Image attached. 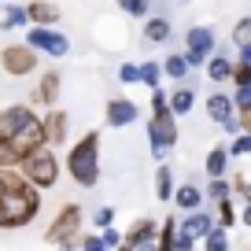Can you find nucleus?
I'll list each match as a JSON object with an SVG mask.
<instances>
[{
	"label": "nucleus",
	"instance_id": "obj_1",
	"mask_svg": "<svg viewBox=\"0 0 251 251\" xmlns=\"http://www.w3.org/2000/svg\"><path fill=\"white\" fill-rule=\"evenodd\" d=\"M41 214V188L30 185L23 177V170H15L8 192L0 200V229H23Z\"/></svg>",
	"mask_w": 251,
	"mask_h": 251
},
{
	"label": "nucleus",
	"instance_id": "obj_2",
	"mask_svg": "<svg viewBox=\"0 0 251 251\" xmlns=\"http://www.w3.org/2000/svg\"><path fill=\"white\" fill-rule=\"evenodd\" d=\"M0 133L11 137L26 155L48 144L45 141V122H41V115L30 107V103H11V107L0 111Z\"/></svg>",
	"mask_w": 251,
	"mask_h": 251
},
{
	"label": "nucleus",
	"instance_id": "obj_3",
	"mask_svg": "<svg viewBox=\"0 0 251 251\" xmlns=\"http://www.w3.org/2000/svg\"><path fill=\"white\" fill-rule=\"evenodd\" d=\"M67 174L81 188H93L100 181V133L96 129H89L85 137H78L71 144V151H67Z\"/></svg>",
	"mask_w": 251,
	"mask_h": 251
},
{
	"label": "nucleus",
	"instance_id": "obj_4",
	"mask_svg": "<svg viewBox=\"0 0 251 251\" xmlns=\"http://www.w3.org/2000/svg\"><path fill=\"white\" fill-rule=\"evenodd\" d=\"M23 177L30 181V185H37L41 192L45 188H55L59 185V174H63V163H59V155H55V148H37V151H30V155L23 159Z\"/></svg>",
	"mask_w": 251,
	"mask_h": 251
},
{
	"label": "nucleus",
	"instance_id": "obj_5",
	"mask_svg": "<svg viewBox=\"0 0 251 251\" xmlns=\"http://www.w3.org/2000/svg\"><path fill=\"white\" fill-rule=\"evenodd\" d=\"M81 226H85V214H81V207H78V203H67L63 211H55L52 222H48L45 240L67 251V248H74V244H81Z\"/></svg>",
	"mask_w": 251,
	"mask_h": 251
},
{
	"label": "nucleus",
	"instance_id": "obj_6",
	"mask_svg": "<svg viewBox=\"0 0 251 251\" xmlns=\"http://www.w3.org/2000/svg\"><path fill=\"white\" fill-rule=\"evenodd\" d=\"M144 133H148V148L155 159H166L177 144V115L174 111H155V115L144 122Z\"/></svg>",
	"mask_w": 251,
	"mask_h": 251
},
{
	"label": "nucleus",
	"instance_id": "obj_7",
	"mask_svg": "<svg viewBox=\"0 0 251 251\" xmlns=\"http://www.w3.org/2000/svg\"><path fill=\"white\" fill-rule=\"evenodd\" d=\"M214 52H218V41H214L211 26H192V30L185 33V59H188L192 71H196V67H207V63L214 59Z\"/></svg>",
	"mask_w": 251,
	"mask_h": 251
},
{
	"label": "nucleus",
	"instance_id": "obj_8",
	"mask_svg": "<svg viewBox=\"0 0 251 251\" xmlns=\"http://www.w3.org/2000/svg\"><path fill=\"white\" fill-rule=\"evenodd\" d=\"M37 48H30L23 41V45H4L0 48V67H4V74H11V78H26V74L37 71Z\"/></svg>",
	"mask_w": 251,
	"mask_h": 251
},
{
	"label": "nucleus",
	"instance_id": "obj_9",
	"mask_svg": "<svg viewBox=\"0 0 251 251\" xmlns=\"http://www.w3.org/2000/svg\"><path fill=\"white\" fill-rule=\"evenodd\" d=\"M26 45L37 48V52L48 55V59H63V55L71 52L67 33H55V26H30V30H26Z\"/></svg>",
	"mask_w": 251,
	"mask_h": 251
},
{
	"label": "nucleus",
	"instance_id": "obj_10",
	"mask_svg": "<svg viewBox=\"0 0 251 251\" xmlns=\"http://www.w3.org/2000/svg\"><path fill=\"white\" fill-rule=\"evenodd\" d=\"M118 251H159V226L151 218H137L129 233L122 236Z\"/></svg>",
	"mask_w": 251,
	"mask_h": 251
},
{
	"label": "nucleus",
	"instance_id": "obj_11",
	"mask_svg": "<svg viewBox=\"0 0 251 251\" xmlns=\"http://www.w3.org/2000/svg\"><path fill=\"white\" fill-rule=\"evenodd\" d=\"M41 122H45L48 148H63V144H67V133H71V115L63 107H48L45 115H41Z\"/></svg>",
	"mask_w": 251,
	"mask_h": 251
},
{
	"label": "nucleus",
	"instance_id": "obj_12",
	"mask_svg": "<svg viewBox=\"0 0 251 251\" xmlns=\"http://www.w3.org/2000/svg\"><path fill=\"white\" fill-rule=\"evenodd\" d=\"M137 115H141V107H137L129 96H111L107 100V126H115V129L137 122Z\"/></svg>",
	"mask_w": 251,
	"mask_h": 251
},
{
	"label": "nucleus",
	"instance_id": "obj_13",
	"mask_svg": "<svg viewBox=\"0 0 251 251\" xmlns=\"http://www.w3.org/2000/svg\"><path fill=\"white\" fill-rule=\"evenodd\" d=\"M59 85H63V78H59V71H45L37 78V89H33V103H41V107H55V100H59Z\"/></svg>",
	"mask_w": 251,
	"mask_h": 251
},
{
	"label": "nucleus",
	"instance_id": "obj_14",
	"mask_svg": "<svg viewBox=\"0 0 251 251\" xmlns=\"http://www.w3.org/2000/svg\"><path fill=\"white\" fill-rule=\"evenodd\" d=\"M233 115H236V103H233L229 93H211V96H207V118H211V122L226 126Z\"/></svg>",
	"mask_w": 251,
	"mask_h": 251
},
{
	"label": "nucleus",
	"instance_id": "obj_15",
	"mask_svg": "<svg viewBox=\"0 0 251 251\" xmlns=\"http://www.w3.org/2000/svg\"><path fill=\"white\" fill-rule=\"evenodd\" d=\"M26 11H30L33 26H55L59 23V8L48 4V0H26Z\"/></svg>",
	"mask_w": 251,
	"mask_h": 251
},
{
	"label": "nucleus",
	"instance_id": "obj_16",
	"mask_svg": "<svg viewBox=\"0 0 251 251\" xmlns=\"http://www.w3.org/2000/svg\"><path fill=\"white\" fill-rule=\"evenodd\" d=\"M214 226H218V222H214V218H211V214H207V211H192V214H188L185 222H181V233L196 236V240H203V236L211 233Z\"/></svg>",
	"mask_w": 251,
	"mask_h": 251
},
{
	"label": "nucleus",
	"instance_id": "obj_17",
	"mask_svg": "<svg viewBox=\"0 0 251 251\" xmlns=\"http://www.w3.org/2000/svg\"><path fill=\"white\" fill-rule=\"evenodd\" d=\"M229 148L226 144H214L211 151H207V159H203V170H207V177H226V170H229Z\"/></svg>",
	"mask_w": 251,
	"mask_h": 251
},
{
	"label": "nucleus",
	"instance_id": "obj_18",
	"mask_svg": "<svg viewBox=\"0 0 251 251\" xmlns=\"http://www.w3.org/2000/svg\"><path fill=\"white\" fill-rule=\"evenodd\" d=\"M23 159H26V151L19 148L11 137L0 133V170H19V166H23Z\"/></svg>",
	"mask_w": 251,
	"mask_h": 251
},
{
	"label": "nucleus",
	"instance_id": "obj_19",
	"mask_svg": "<svg viewBox=\"0 0 251 251\" xmlns=\"http://www.w3.org/2000/svg\"><path fill=\"white\" fill-rule=\"evenodd\" d=\"M233 71H236V63L229 59V55L214 52V59L207 63V78L214 81V85H222V81H233Z\"/></svg>",
	"mask_w": 251,
	"mask_h": 251
},
{
	"label": "nucleus",
	"instance_id": "obj_20",
	"mask_svg": "<svg viewBox=\"0 0 251 251\" xmlns=\"http://www.w3.org/2000/svg\"><path fill=\"white\" fill-rule=\"evenodd\" d=\"M19 26H33L30 11H26V4H8V8H4V19H0V30L11 33V30H19Z\"/></svg>",
	"mask_w": 251,
	"mask_h": 251
},
{
	"label": "nucleus",
	"instance_id": "obj_21",
	"mask_svg": "<svg viewBox=\"0 0 251 251\" xmlns=\"http://www.w3.org/2000/svg\"><path fill=\"white\" fill-rule=\"evenodd\" d=\"M192 107H196V89H188V85H177V89L170 93V111H174L177 118H185V115H188Z\"/></svg>",
	"mask_w": 251,
	"mask_h": 251
},
{
	"label": "nucleus",
	"instance_id": "obj_22",
	"mask_svg": "<svg viewBox=\"0 0 251 251\" xmlns=\"http://www.w3.org/2000/svg\"><path fill=\"white\" fill-rule=\"evenodd\" d=\"M174 203H177V211H200L203 207V192L196 185H181L174 192Z\"/></svg>",
	"mask_w": 251,
	"mask_h": 251
},
{
	"label": "nucleus",
	"instance_id": "obj_23",
	"mask_svg": "<svg viewBox=\"0 0 251 251\" xmlns=\"http://www.w3.org/2000/svg\"><path fill=\"white\" fill-rule=\"evenodd\" d=\"M188 71H192V67H188V59H185V52H170V55H166V59H163V74H166V78H170V81H185L188 78Z\"/></svg>",
	"mask_w": 251,
	"mask_h": 251
},
{
	"label": "nucleus",
	"instance_id": "obj_24",
	"mask_svg": "<svg viewBox=\"0 0 251 251\" xmlns=\"http://www.w3.org/2000/svg\"><path fill=\"white\" fill-rule=\"evenodd\" d=\"M144 37L151 41V45H163L166 37H170V23H166V19H144Z\"/></svg>",
	"mask_w": 251,
	"mask_h": 251
},
{
	"label": "nucleus",
	"instance_id": "obj_25",
	"mask_svg": "<svg viewBox=\"0 0 251 251\" xmlns=\"http://www.w3.org/2000/svg\"><path fill=\"white\" fill-rule=\"evenodd\" d=\"M155 196L163 200V203L174 200V170H170V166H159V170H155Z\"/></svg>",
	"mask_w": 251,
	"mask_h": 251
},
{
	"label": "nucleus",
	"instance_id": "obj_26",
	"mask_svg": "<svg viewBox=\"0 0 251 251\" xmlns=\"http://www.w3.org/2000/svg\"><path fill=\"white\" fill-rule=\"evenodd\" d=\"M141 81H144V85H148V89H159V81H163V59H144L141 63Z\"/></svg>",
	"mask_w": 251,
	"mask_h": 251
},
{
	"label": "nucleus",
	"instance_id": "obj_27",
	"mask_svg": "<svg viewBox=\"0 0 251 251\" xmlns=\"http://www.w3.org/2000/svg\"><path fill=\"white\" fill-rule=\"evenodd\" d=\"M203 251H229V229L214 226L211 233L203 236Z\"/></svg>",
	"mask_w": 251,
	"mask_h": 251
},
{
	"label": "nucleus",
	"instance_id": "obj_28",
	"mask_svg": "<svg viewBox=\"0 0 251 251\" xmlns=\"http://www.w3.org/2000/svg\"><path fill=\"white\" fill-rule=\"evenodd\" d=\"M233 45L236 48H251V15H244V19L233 23Z\"/></svg>",
	"mask_w": 251,
	"mask_h": 251
},
{
	"label": "nucleus",
	"instance_id": "obj_29",
	"mask_svg": "<svg viewBox=\"0 0 251 251\" xmlns=\"http://www.w3.org/2000/svg\"><path fill=\"white\" fill-rule=\"evenodd\" d=\"M177 222L174 218H166L163 226H159V251H174V240H177Z\"/></svg>",
	"mask_w": 251,
	"mask_h": 251
},
{
	"label": "nucleus",
	"instance_id": "obj_30",
	"mask_svg": "<svg viewBox=\"0 0 251 251\" xmlns=\"http://www.w3.org/2000/svg\"><path fill=\"white\" fill-rule=\"evenodd\" d=\"M207 196H211L214 203H222V200L233 196V185H229L226 177H211V185H207Z\"/></svg>",
	"mask_w": 251,
	"mask_h": 251
},
{
	"label": "nucleus",
	"instance_id": "obj_31",
	"mask_svg": "<svg viewBox=\"0 0 251 251\" xmlns=\"http://www.w3.org/2000/svg\"><path fill=\"white\" fill-rule=\"evenodd\" d=\"M118 8H122L126 15H133V19H148L151 0H118Z\"/></svg>",
	"mask_w": 251,
	"mask_h": 251
},
{
	"label": "nucleus",
	"instance_id": "obj_32",
	"mask_svg": "<svg viewBox=\"0 0 251 251\" xmlns=\"http://www.w3.org/2000/svg\"><path fill=\"white\" fill-rule=\"evenodd\" d=\"M218 226H222V229H233V226H236V207H233V196L218 203Z\"/></svg>",
	"mask_w": 251,
	"mask_h": 251
},
{
	"label": "nucleus",
	"instance_id": "obj_33",
	"mask_svg": "<svg viewBox=\"0 0 251 251\" xmlns=\"http://www.w3.org/2000/svg\"><path fill=\"white\" fill-rule=\"evenodd\" d=\"M118 81L122 85H137L141 81V63H122L118 67Z\"/></svg>",
	"mask_w": 251,
	"mask_h": 251
},
{
	"label": "nucleus",
	"instance_id": "obj_34",
	"mask_svg": "<svg viewBox=\"0 0 251 251\" xmlns=\"http://www.w3.org/2000/svg\"><path fill=\"white\" fill-rule=\"evenodd\" d=\"M229 155H251V133H248V129H244V133H236L233 137V144H229Z\"/></svg>",
	"mask_w": 251,
	"mask_h": 251
},
{
	"label": "nucleus",
	"instance_id": "obj_35",
	"mask_svg": "<svg viewBox=\"0 0 251 251\" xmlns=\"http://www.w3.org/2000/svg\"><path fill=\"white\" fill-rule=\"evenodd\" d=\"M233 103H236V115H248V111H251V85L236 89V93H233Z\"/></svg>",
	"mask_w": 251,
	"mask_h": 251
},
{
	"label": "nucleus",
	"instance_id": "obj_36",
	"mask_svg": "<svg viewBox=\"0 0 251 251\" xmlns=\"http://www.w3.org/2000/svg\"><path fill=\"white\" fill-rule=\"evenodd\" d=\"M93 222H96L100 229L115 226V211H111V207H96V211H93Z\"/></svg>",
	"mask_w": 251,
	"mask_h": 251
},
{
	"label": "nucleus",
	"instance_id": "obj_37",
	"mask_svg": "<svg viewBox=\"0 0 251 251\" xmlns=\"http://www.w3.org/2000/svg\"><path fill=\"white\" fill-rule=\"evenodd\" d=\"M233 85H236V89L251 85V67H248V63H236V71H233Z\"/></svg>",
	"mask_w": 251,
	"mask_h": 251
},
{
	"label": "nucleus",
	"instance_id": "obj_38",
	"mask_svg": "<svg viewBox=\"0 0 251 251\" xmlns=\"http://www.w3.org/2000/svg\"><path fill=\"white\" fill-rule=\"evenodd\" d=\"M233 192L244 200V203H251V181H248V177H240V174H236V177H233Z\"/></svg>",
	"mask_w": 251,
	"mask_h": 251
},
{
	"label": "nucleus",
	"instance_id": "obj_39",
	"mask_svg": "<svg viewBox=\"0 0 251 251\" xmlns=\"http://www.w3.org/2000/svg\"><path fill=\"white\" fill-rule=\"evenodd\" d=\"M174 251H196V236H188L177 229V240H174Z\"/></svg>",
	"mask_w": 251,
	"mask_h": 251
},
{
	"label": "nucleus",
	"instance_id": "obj_40",
	"mask_svg": "<svg viewBox=\"0 0 251 251\" xmlns=\"http://www.w3.org/2000/svg\"><path fill=\"white\" fill-rule=\"evenodd\" d=\"M100 236H103V244H107V248H115V251H118V244H122V236H126V233H118L115 226H107Z\"/></svg>",
	"mask_w": 251,
	"mask_h": 251
},
{
	"label": "nucleus",
	"instance_id": "obj_41",
	"mask_svg": "<svg viewBox=\"0 0 251 251\" xmlns=\"http://www.w3.org/2000/svg\"><path fill=\"white\" fill-rule=\"evenodd\" d=\"M78 248H81V251H107V244H103V236H85Z\"/></svg>",
	"mask_w": 251,
	"mask_h": 251
},
{
	"label": "nucleus",
	"instance_id": "obj_42",
	"mask_svg": "<svg viewBox=\"0 0 251 251\" xmlns=\"http://www.w3.org/2000/svg\"><path fill=\"white\" fill-rule=\"evenodd\" d=\"M240 222L251 229V203H244V211H240Z\"/></svg>",
	"mask_w": 251,
	"mask_h": 251
},
{
	"label": "nucleus",
	"instance_id": "obj_43",
	"mask_svg": "<svg viewBox=\"0 0 251 251\" xmlns=\"http://www.w3.org/2000/svg\"><path fill=\"white\" fill-rule=\"evenodd\" d=\"M236 63H248V67H251V48H240V59H236Z\"/></svg>",
	"mask_w": 251,
	"mask_h": 251
},
{
	"label": "nucleus",
	"instance_id": "obj_44",
	"mask_svg": "<svg viewBox=\"0 0 251 251\" xmlns=\"http://www.w3.org/2000/svg\"><path fill=\"white\" fill-rule=\"evenodd\" d=\"M240 122H244V129L251 133V111H248V115H240Z\"/></svg>",
	"mask_w": 251,
	"mask_h": 251
}]
</instances>
